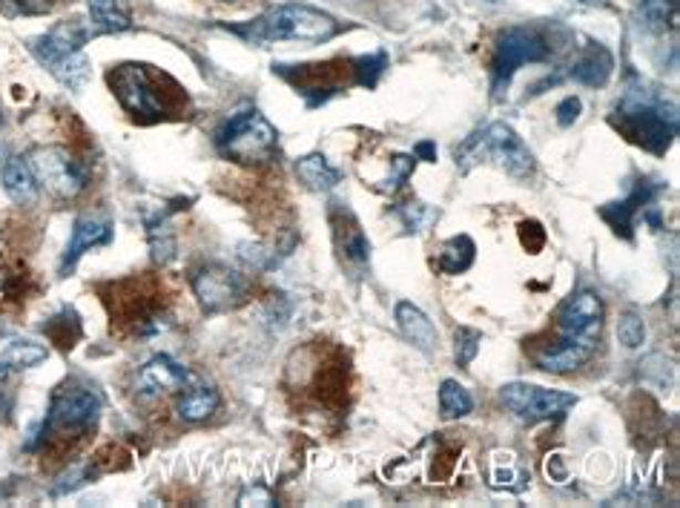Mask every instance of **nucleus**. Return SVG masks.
<instances>
[{
	"instance_id": "12",
	"label": "nucleus",
	"mask_w": 680,
	"mask_h": 508,
	"mask_svg": "<svg viewBox=\"0 0 680 508\" xmlns=\"http://www.w3.org/2000/svg\"><path fill=\"white\" fill-rule=\"evenodd\" d=\"M115 297L106 299L113 308V319H119V325L130 328L138 336H150V333L162 331V304L153 297V290L138 279L113 284Z\"/></svg>"
},
{
	"instance_id": "23",
	"label": "nucleus",
	"mask_w": 680,
	"mask_h": 508,
	"mask_svg": "<svg viewBox=\"0 0 680 508\" xmlns=\"http://www.w3.org/2000/svg\"><path fill=\"white\" fill-rule=\"evenodd\" d=\"M474 256H477V245L471 236H451L436 250V270L445 276H460L474 265Z\"/></svg>"
},
{
	"instance_id": "33",
	"label": "nucleus",
	"mask_w": 680,
	"mask_h": 508,
	"mask_svg": "<svg viewBox=\"0 0 680 508\" xmlns=\"http://www.w3.org/2000/svg\"><path fill=\"white\" fill-rule=\"evenodd\" d=\"M43 331L50 333L52 342H55L58 348H63V351L75 345V339L81 336V325H78V317L72 311H63L61 317L52 319L50 325L43 328Z\"/></svg>"
},
{
	"instance_id": "32",
	"label": "nucleus",
	"mask_w": 680,
	"mask_h": 508,
	"mask_svg": "<svg viewBox=\"0 0 680 508\" xmlns=\"http://www.w3.org/2000/svg\"><path fill=\"white\" fill-rule=\"evenodd\" d=\"M480 345H483V333L474 331V328H456L454 331V356L456 365L468 367L471 362L477 360Z\"/></svg>"
},
{
	"instance_id": "25",
	"label": "nucleus",
	"mask_w": 680,
	"mask_h": 508,
	"mask_svg": "<svg viewBox=\"0 0 680 508\" xmlns=\"http://www.w3.org/2000/svg\"><path fill=\"white\" fill-rule=\"evenodd\" d=\"M488 486L505 488V491H523L528 486V474L519 468V459L514 452H492L488 459Z\"/></svg>"
},
{
	"instance_id": "38",
	"label": "nucleus",
	"mask_w": 680,
	"mask_h": 508,
	"mask_svg": "<svg viewBox=\"0 0 680 508\" xmlns=\"http://www.w3.org/2000/svg\"><path fill=\"white\" fill-rule=\"evenodd\" d=\"M583 113V101L577 99V95H568V99H563L560 104H557V124L560 127H571L577 118H580Z\"/></svg>"
},
{
	"instance_id": "41",
	"label": "nucleus",
	"mask_w": 680,
	"mask_h": 508,
	"mask_svg": "<svg viewBox=\"0 0 680 508\" xmlns=\"http://www.w3.org/2000/svg\"><path fill=\"white\" fill-rule=\"evenodd\" d=\"M414 158L416 162H420V158L422 162H436V147L431 142H420L414 147Z\"/></svg>"
},
{
	"instance_id": "7",
	"label": "nucleus",
	"mask_w": 680,
	"mask_h": 508,
	"mask_svg": "<svg viewBox=\"0 0 680 508\" xmlns=\"http://www.w3.org/2000/svg\"><path fill=\"white\" fill-rule=\"evenodd\" d=\"M92 35H99L95 27L86 21H63L52 27L47 35L32 41V52L47 70L52 72V79L63 84L66 90H84L90 81V58L84 55V43Z\"/></svg>"
},
{
	"instance_id": "36",
	"label": "nucleus",
	"mask_w": 680,
	"mask_h": 508,
	"mask_svg": "<svg viewBox=\"0 0 680 508\" xmlns=\"http://www.w3.org/2000/svg\"><path fill=\"white\" fill-rule=\"evenodd\" d=\"M416 169L414 156H391V173H388V190H400L402 184L411 178V173Z\"/></svg>"
},
{
	"instance_id": "3",
	"label": "nucleus",
	"mask_w": 680,
	"mask_h": 508,
	"mask_svg": "<svg viewBox=\"0 0 680 508\" xmlns=\"http://www.w3.org/2000/svg\"><path fill=\"white\" fill-rule=\"evenodd\" d=\"M233 32L253 46H270L279 41L324 43L342 32V23L322 9L305 7V3H279L261 12L259 18L233 27Z\"/></svg>"
},
{
	"instance_id": "2",
	"label": "nucleus",
	"mask_w": 680,
	"mask_h": 508,
	"mask_svg": "<svg viewBox=\"0 0 680 508\" xmlns=\"http://www.w3.org/2000/svg\"><path fill=\"white\" fill-rule=\"evenodd\" d=\"M115 99L138 121L176 118L187 106V95L176 81L147 64H119L106 75Z\"/></svg>"
},
{
	"instance_id": "30",
	"label": "nucleus",
	"mask_w": 680,
	"mask_h": 508,
	"mask_svg": "<svg viewBox=\"0 0 680 508\" xmlns=\"http://www.w3.org/2000/svg\"><path fill=\"white\" fill-rule=\"evenodd\" d=\"M474 411L468 388L456 380H442L440 385V414L442 419H463Z\"/></svg>"
},
{
	"instance_id": "28",
	"label": "nucleus",
	"mask_w": 680,
	"mask_h": 508,
	"mask_svg": "<svg viewBox=\"0 0 680 508\" xmlns=\"http://www.w3.org/2000/svg\"><path fill=\"white\" fill-rule=\"evenodd\" d=\"M86 9H90V21L99 35H121L133 29V21L119 7V0H86Z\"/></svg>"
},
{
	"instance_id": "8",
	"label": "nucleus",
	"mask_w": 680,
	"mask_h": 508,
	"mask_svg": "<svg viewBox=\"0 0 680 508\" xmlns=\"http://www.w3.org/2000/svg\"><path fill=\"white\" fill-rule=\"evenodd\" d=\"M218 156L241 167L274 162L279 153V133L259 110L233 113L216 133Z\"/></svg>"
},
{
	"instance_id": "11",
	"label": "nucleus",
	"mask_w": 680,
	"mask_h": 508,
	"mask_svg": "<svg viewBox=\"0 0 680 508\" xmlns=\"http://www.w3.org/2000/svg\"><path fill=\"white\" fill-rule=\"evenodd\" d=\"M32 169H35L38 184H43L52 196L75 198L78 193L86 190V167L72 156L66 147H41L32 156Z\"/></svg>"
},
{
	"instance_id": "37",
	"label": "nucleus",
	"mask_w": 680,
	"mask_h": 508,
	"mask_svg": "<svg viewBox=\"0 0 680 508\" xmlns=\"http://www.w3.org/2000/svg\"><path fill=\"white\" fill-rule=\"evenodd\" d=\"M546 239L548 236L540 221L528 219L519 225V241H523V248H526L528 253H540V250L546 248Z\"/></svg>"
},
{
	"instance_id": "20",
	"label": "nucleus",
	"mask_w": 680,
	"mask_h": 508,
	"mask_svg": "<svg viewBox=\"0 0 680 508\" xmlns=\"http://www.w3.org/2000/svg\"><path fill=\"white\" fill-rule=\"evenodd\" d=\"M611 72H615V58L606 50L604 43H589L580 55L575 58V64L568 66V79L577 81L583 86L600 90L609 84Z\"/></svg>"
},
{
	"instance_id": "16",
	"label": "nucleus",
	"mask_w": 680,
	"mask_h": 508,
	"mask_svg": "<svg viewBox=\"0 0 680 508\" xmlns=\"http://www.w3.org/2000/svg\"><path fill=\"white\" fill-rule=\"evenodd\" d=\"M597 348V336H571L560 333L555 345H546L534 353V365L546 374H571L591 360Z\"/></svg>"
},
{
	"instance_id": "14",
	"label": "nucleus",
	"mask_w": 680,
	"mask_h": 508,
	"mask_svg": "<svg viewBox=\"0 0 680 508\" xmlns=\"http://www.w3.org/2000/svg\"><path fill=\"white\" fill-rule=\"evenodd\" d=\"M330 234H333V248H337L342 268L351 270L353 276H362L371 265V239L359 225L357 212L344 201H330L328 210Z\"/></svg>"
},
{
	"instance_id": "26",
	"label": "nucleus",
	"mask_w": 680,
	"mask_h": 508,
	"mask_svg": "<svg viewBox=\"0 0 680 508\" xmlns=\"http://www.w3.org/2000/svg\"><path fill=\"white\" fill-rule=\"evenodd\" d=\"M635 9L646 32L667 35L678 29V0H635Z\"/></svg>"
},
{
	"instance_id": "18",
	"label": "nucleus",
	"mask_w": 680,
	"mask_h": 508,
	"mask_svg": "<svg viewBox=\"0 0 680 508\" xmlns=\"http://www.w3.org/2000/svg\"><path fill=\"white\" fill-rule=\"evenodd\" d=\"M193 380L187 367L178 365L173 356H153L147 365L138 371V380H135V391L144 400H155L162 394H173V391H184V385Z\"/></svg>"
},
{
	"instance_id": "40",
	"label": "nucleus",
	"mask_w": 680,
	"mask_h": 508,
	"mask_svg": "<svg viewBox=\"0 0 680 508\" xmlns=\"http://www.w3.org/2000/svg\"><path fill=\"white\" fill-rule=\"evenodd\" d=\"M250 502H256V506H274V495H270L267 488L253 486L239 497V506H250Z\"/></svg>"
},
{
	"instance_id": "21",
	"label": "nucleus",
	"mask_w": 680,
	"mask_h": 508,
	"mask_svg": "<svg viewBox=\"0 0 680 508\" xmlns=\"http://www.w3.org/2000/svg\"><path fill=\"white\" fill-rule=\"evenodd\" d=\"M393 317H396V325H400L402 336H405L408 342H414L422 353H434L436 348H440V333H436L434 322H431L414 302L396 304V308H393Z\"/></svg>"
},
{
	"instance_id": "19",
	"label": "nucleus",
	"mask_w": 680,
	"mask_h": 508,
	"mask_svg": "<svg viewBox=\"0 0 680 508\" xmlns=\"http://www.w3.org/2000/svg\"><path fill=\"white\" fill-rule=\"evenodd\" d=\"M660 190H663V184L643 182V178H640V182L631 187V193L624 198V201H615V205L600 207V216H604V221L611 227V230H615V234L624 236V239H631V227H635V219H638L646 207L652 205L655 196H658Z\"/></svg>"
},
{
	"instance_id": "22",
	"label": "nucleus",
	"mask_w": 680,
	"mask_h": 508,
	"mask_svg": "<svg viewBox=\"0 0 680 508\" xmlns=\"http://www.w3.org/2000/svg\"><path fill=\"white\" fill-rule=\"evenodd\" d=\"M3 190L14 205L32 207L38 201V176L27 156H12L3 162Z\"/></svg>"
},
{
	"instance_id": "6",
	"label": "nucleus",
	"mask_w": 680,
	"mask_h": 508,
	"mask_svg": "<svg viewBox=\"0 0 680 508\" xmlns=\"http://www.w3.org/2000/svg\"><path fill=\"white\" fill-rule=\"evenodd\" d=\"M454 162L460 173H471L477 164L492 162L499 169H505L508 176L517 182H528L537 173V162L534 153L523 144L514 127H508L505 121H492L474 135H468L460 147L454 149Z\"/></svg>"
},
{
	"instance_id": "5",
	"label": "nucleus",
	"mask_w": 680,
	"mask_h": 508,
	"mask_svg": "<svg viewBox=\"0 0 680 508\" xmlns=\"http://www.w3.org/2000/svg\"><path fill=\"white\" fill-rule=\"evenodd\" d=\"M385 52L365 58H339L328 64H305V66H274L281 79L290 81L296 90L308 95L310 104H322L330 95L348 90V86H377L379 75L385 72Z\"/></svg>"
},
{
	"instance_id": "35",
	"label": "nucleus",
	"mask_w": 680,
	"mask_h": 508,
	"mask_svg": "<svg viewBox=\"0 0 680 508\" xmlns=\"http://www.w3.org/2000/svg\"><path fill=\"white\" fill-rule=\"evenodd\" d=\"M396 212H400V219L405 221L408 234H422V230H425V227H429L431 221L440 216V212H434L431 207L420 205V201H408V205H402Z\"/></svg>"
},
{
	"instance_id": "29",
	"label": "nucleus",
	"mask_w": 680,
	"mask_h": 508,
	"mask_svg": "<svg viewBox=\"0 0 680 508\" xmlns=\"http://www.w3.org/2000/svg\"><path fill=\"white\" fill-rule=\"evenodd\" d=\"M218 403H221V400H218L216 388L198 385V388L182 394V400L176 403V414L184 423H204V419H210L213 414H216Z\"/></svg>"
},
{
	"instance_id": "42",
	"label": "nucleus",
	"mask_w": 680,
	"mask_h": 508,
	"mask_svg": "<svg viewBox=\"0 0 680 508\" xmlns=\"http://www.w3.org/2000/svg\"><path fill=\"white\" fill-rule=\"evenodd\" d=\"M221 3H241V0H221Z\"/></svg>"
},
{
	"instance_id": "10",
	"label": "nucleus",
	"mask_w": 680,
	"mask_h": 508,
	"mask_svg": "<svg viewBox=\"0 0 680 508\" xmlns=\"http://www.w3.org/2000/svg\"><path fill=\"white\" fill-rule=\"evenodd\" d=\"M503 403L523 423H540V419L566 417L577 405V396L568 391L540 388L532 382H508L503 385Z\"/></svg>"
},
{
	"instance_id": "15",
	"label": "nucleus",
	"mask_w": 680,
	"mask_h": 508,
	"mask_svg": "<svg viewBox=\"0 0 680 508\" xmlns=\"http://www.w3.org/2000/svg\"><path fill=\"white\" fill-rule=\"evenodd\" d=\"M604 299L595 290H577L568 299H563L555 311V325L560 333L571 336H600L604 328Z\"/></svg>"
},
{
	"instance_id": "17",
	"label": "nucleus",
	"mask_w": 680,
	"mask_h": 508,
	"mask_svg": "<svg viewBox=\"0 0 680 508\" xmlns=\"http://www.w3.org/2000/svg\"><path fill=\"white\" fill-rule=\"evenodd\" d=\"M113 241V221L106 216H95V212H86V216H78L75 225H72L70 245L61 256V276H66L70 270H75L78 259L92 248H101V245H110Z\"/></svg>"
},
{
	"instance_id": "24",
	"label": "nucleus",
	"mask_w": 680,
	"mask_h": 508,
	"mask_svg": "<svg viewBox=\"0 0 680 508\" xmlns=\"http://www.w3.org/2000/svg\"><path fill=\"white\" fill-rule=\"evenodd\" d=\"M296 176L313 193H328L342 182V173L337 167H330L322 153H310V156L299 158L296 162Z\"/></svg>"
},
{
	"instance_id": "39",
	"label": "nucleus",
	"mask_w": 680,
	"mask_h": 508,
	"mask_svg": "<svg viewBox=\"0 0 680 508\" xmlns=\"http://www.w3.org/2000/svg\"><path fill=\"white\" fill-rule=\"evenodd\" d=\"M0 3H7V7L14 9V12L23 14H38L52 9V0H0Z\"/></svg>"
},
{
	"instance_id": "34",
	"label": "nucleus",
	"mask_w": 680,
	"mask_h": 508,
	"mask_svg": "<svg viewBox=\"0 0 680 508\" xmlns=\"http://www.w3.org/2000/svg\"><path fill=\"white\" fill-rule=\"evenodd\" d=\"M618 339H620V345L629 348V351H638V348H643V342H646L643 319H640L635 311L620 313V319H618Z\"/></svg>"
},
{
	"instance_id": "1",
	"label": "nucleus",
	"mask_w": 680,
	"mask_h": 508,
	"mask_svg": "<svg viewBox=\"0 0 680 508\" xmlns=\"http://www.w3.org/2000/svg\"><path fill=\"white\" fill-rule=\"evenodd\" d=\"M609 121L626 142L638 144L652 156H667L678 135V106L672 101L667 104V99L649 90L643 81L624 92Z\"/></svg>"
},
{
	"instance_id": "31",
	"label": "nucleus",
	"mask_w": 680,
	"mask_h": 508,
	"mask_svg": "<svg viewBox=\"0 0 680 508\" xmlns=\"http://www.w3.org/2000/svg\"><path fill=\"white\" fill-rule=\"evenodd\" d=\"M147 239H150V248H153L155 261L167 265V261L176 259V236H173V230H169L167 216H164V212L147 221Z\"/></svg>"
},
{
	"instance_id": "4",
	"label": "nucleus",
	"mask_w": 680,
	"mask_h": 508,
	"mask_svg": "<svg viewBox=\"0 0 680 508\" xmlns=\"http://www.w3.org/2000/svg\"><path fill=\"white\" fill-rule=\"evenodd\" d=\"M566 29L546 27V23H517L503 29L494 41L492 58V92L494 101L503 99L512 79L523 66L546 64L563 46Z\"/></svg>"
},
{
	"instance_id": "9",
	"label": "nucleus",
	"mask_w": 680,
	"mask_h": 508,
	"mask_svg": "<svg viewBox=\"0 0 680 508\" xmlns=\"http://www.w3.org/2000/svg\"><path fill=\"white\" fill-rule=\"evenodd\" d=\"M101 417V396L92 388L70 385L52 396L50 414L43 419L41 439L52 452H61L70 443L84 439Z\"/></svg>"
},
{
	"instance_id": "27",
	"label": "nucleus",
	"mask_w": 680,
	"mask_h": 508,
	"mask_svg": "<svg viewBox=\"0 0 680 508\" xmlns=\"http://www.w3.org/2000/svg\"><path fill=\"white\" fill-rule=\"evenodd\" d=\"M50 356V351L38 342H12L9 348L0 351V382L9 380L12 374H21V371H29V367L41 365L43 360Z\"/></svg>"
},
{
	"instance_id": "13",
	"label": "nucleus",
	"mask_w": 680,
	"mask_h": 508,
	"mask_svg": "<svg viewBox=\"0 0 680 508\" xmlns=\"http://www.w3.org/2000/svg\"><path fill=\"white\" fill-rule=\"evenodd\" d=\"M247 290L250 284L245 276L227 265H204L193 273V293L207 313H225L239 308L245 304Z\"/></svg>"
}]
</instances>
